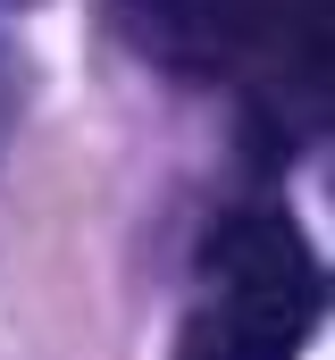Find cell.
Listing matches in <instances>:
<instances>
[{
    "label": "cell",
    "instance_id": "6da1fadb",
    "mask_svg": "<svg viewBox=\"0 0 335 360\" xmlns=\"http://www.w3.org/2000/svg\"><path fill=\"white\" fill-rule=\"evenodd\" d=\"M319 260L285 218H227L201 252L176 360H293L319 327Z\"/></svg>",
    "mask_w": 335,
    "mask_h": 360
},
{
    "label": "cell",
    "instance_id": "7a4b0ae2",
    "mask_svg": "<svg viewBox=\"0 0 335 360\" xmlns=\"http://www.w3.org/2000/svg\"><path fill=\"white\" fill-rule=\"evenodd\" d=\"M118 25L184 76H227L260 59L285 25V0H118Z\"/></svg>",
    "mask_w": 335,
    "mask_h": 360
}]
</instances>
